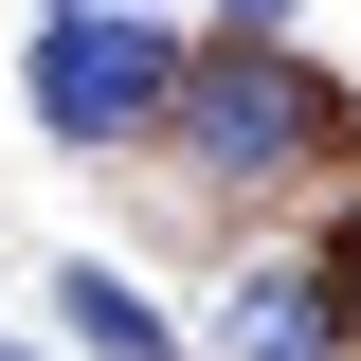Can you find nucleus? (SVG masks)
I'll list each match as a JSON object with an SVG mask.
<instances>
[{"instance_id":"obj_1","label":"nucleus","mask_w":361,"mask_h":361,"mask_svg":"<svg viewBox=\"0 0 361 361\" xmlns=\"http://www.w3.org/2000/svg\"><path fill=\"white\" fill-rule=\"evenodd\" d=\"M163 127L199 145L217 180H289V163H325V145H343V90H325L289 37H235V54H180Z\"/></svg>"},{"instance_id":"obj_2","label":"nucleus","mask_w":361,"mask_h":361,"mask_svg":"<svg viewBox=\"0 0 361 361\" xmlns=\"http://www.w3.org/2000/svg\"><path fill=\"white\" fill-rule=\"evenodd\" d=\"M163 90H180L163 18H37V54H18V109H37L54 145H145Z\"/></svg>"},{"instance_id":"obj_4","label":"nucleus","mask_w":361,"mask_h":361,"mask_svg":"<svg viewBox=\"0 0 361 361\" xmlns=\"http://www.w3.org/2000/svg\"><path fill=\"white\" fill-rule=\"evenodd\" d=\"M217 361H343V325H325V271H253L217 307Z\"/></svg>"},{"instance_id":"obj_3","label":"nucleus","mask_w":361,"mask_h":361,"mask_svg":"<svg viewBox=\"0 0 361 361\" xmlns=\"http://www.w3.org/2000/svg\"><path fill=\"white\" fill-rule=\"evenodd\" d=\"M54 343H73V361H180V325L163 307H145V289H127V271H54Z\"/></svg>"},{"instance_id":"obj_5","label":"nucleus","mask_w":361,"mask_h":361,"mask_svg":"<svg viewBox=\"0 0 361 361\" xmlns=\"http://www.w3.org/2000/svg\"><path fill=\"white\" fill-rule=\"evenodd\" d=\"M325 325H343V361H361V217H343V253H325Z\"/></svg>"},{"instance_id":"obj_7","label":"nucleus","mask_w":361,"mask_h":361,"mask_svg":"<svg viewBox=\"0 0 361 361\" xmlns=\"http://www.w3.org/2000/svg\"><path fill=\"white\" fill-rule=\"evenodd\" d=\"M54 18H145V0H54Z\"/></svg>"},{"instance_id":"obj_6","label":"nucleus","mask_w":361,"mask_h":361,"mask_svg":"<svg viewBox=\"0 0 361 361\" xmlns=\"http://www.w3.org/2000/svg\"><path fill=\"white\" fill-rule=\"evenodd\" d=\"M217 18H235V37H289V0H217Z\"/></svg>"}]
</instances>
